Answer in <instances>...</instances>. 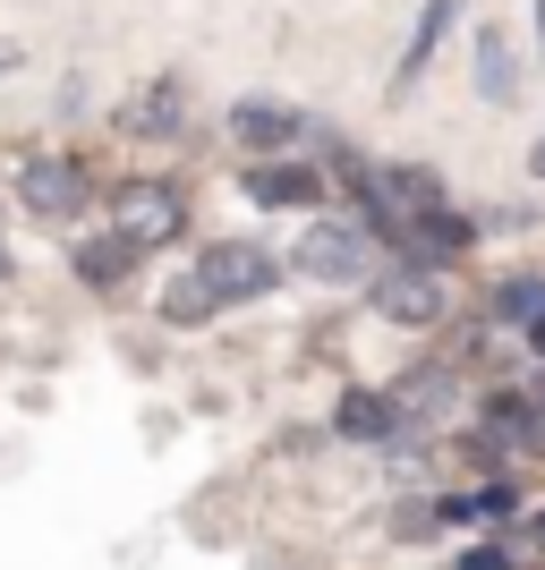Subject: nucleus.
Listing matches in <instances>:
<instances>
[{"mask_svg": "<svg viewBox=\"0 0 545 570\" xmlns=\"http://www.w3.org/2000/svg\"><path fill=\"white\" fill-rule=\"evenodd\" d=\"M477 247V222L469 214H451V205H427L418 222H401V264H451V256H469Z\"/></svg>", "mask_w": 545, "mask_h": 570, "instance_id": "423d86ee", "label": "nucleus"}, {"mask_svg": "<svg viewBox=\"0 0 545 570\" xmlns=\"http://www.w3.org/2000/svg\"><path fill=\"white\" fill-rule=\"evenodd\" d=\"M299 273L324 289H350L376 273V230L367 222H315L308 238H299Z\"/></svg>", "mask_w": 545, "mask_h": 570, "instance_id": "f03ea898", "label": "nucleus"}, {"mask_svg": "<svg viewBox=\"0 0 545 570\" xmlns=\"http://www.w3.org/2000/svg\"><path fill=\"white\" fill-rule=\"evenodd\" d=\"M86 196H95V188H86V170H77V163H51V154H43V163L18 170V205L35 222H77V214H86Z\"/></svg>", "mask_w": 545, "mask_h": 570, "instance_id": "20e7f679", "label": "nucleus"}, {"mask_svg": "<svg viewBox=\"0 0 545 570\" xmlns=\"http://www.w3.org/2000/svg\"><path fill=\"white\" fill-rule=\"evenodd\" d=\"M273 273H282V264H273V247H264V238H214V247L196 256V282H205V298H214V307H247V298H264V289H273Z\"/></svg>", "mask_w": 545, "mask_h": 570, "instance_id": "f257e3e1", "label": "nucleus"}, {"mask_svg": "<svg viewBox=\"0 0 545 570\" xmlns=\"http://www.w3.org/2000/svg\"><path fill=\"white\" fill-rule=\"evenodd\" d=\"M451 18H460V0H427V9H418V26H409V51H401V69H392V86H401V95L427 77V60H435V43L451 35Z\"/></svg>", "mask_w": 545, "mask_h": 570, "instance_id": "9d476101", "label": "nucleus"}, {"mask_svg": "<svg viewBox=\"0 0 545 570\" xmlns=\"http://www.w3.org/2000/svg\"><path fill=\"white\" fill-rule=\"evenodd\" d=\"M528 341H537V357H545V324H528Z\"/></svg>", "mask_w": 545, "mask_h": 570, "instance_id": "aec40b11", "label": "nucleus"}, {"mask_svg": "<svg viewBox=\"0 0 545 570\" xmlns=\"http://www.w3.org/2000/svg\"><path fill=\"white\" fill-rule=\"evenodd\" d=\"M495 315H503V324H520V333L545 324V273H512V282L495 289Z\"/></svg>", "mask_w": 545, "mask_h": 570, "instance_id": "4468645a", "label": "nucleus"}, {"mask_svg": "<svg viewBox=\"0 0 545 570\" xmlns=\"http://www.w3.org/2000/svg\"><path fill=\"white\" fill-rule=\"evenodd\" d=\"M537 60H545V0H537Z\"/></svg>", "mask_w": 545, "mask_h": 570, "instance_id": "6ab92c4d", "label": "nucleus"}, {"mask_svg": "<svg viewBox=\"0 0 545 570\" xmlns=\"http://www.w3.org/2000/svg\"><path fill=\"white\" fill-rule=\"evenodd\" d=\"M503 511H512V494H503V485H477V494H451V502H444V520H460V528L503 520Z\"/></svg>", "mask_w": 545, "mask_h": 570, "instance_id": "2eb2a0df", "label": "nucleus"}, {"mask_svg": "<svg viewBox=\"0 0 545 570\" xmlns=\"http://www.w3.org/2000/svg\"><path fill=\"white\" fill-rule=\"evenodd\" d=\"M111 230L137 238V247H163V238L188 230V196L171 188V179H128V188L111 196Z\"/></svg>", "mask_w": 545, "mask_h": 570, "instance_id": "7ed1b4c3", "label": "nucleus"}, {"mask_svg": "<svg viewBox=\"0 0 545 570\" xmlns=\"http://www.w3.org/2000/svg\"><path fill=\"white\" fill-rule=\"evenodd\" d=\"M119 119H128V137H171L179 128V86H145Z\"/></svg>", "mask_w": 545, "mask_h": 570, "instance_id": "ddd939ff", "label": "nucleus"}, {"mask_svg": "<svg viewBox=\"0 0 545 570\" xmlns=\"http://www.w3.org/2000/svg\"><path fill=\"white\" fill-rule=\"evenodd\" d=\"M163 315H171V324H205V315H214V298H205V282H196V273H188V282H179V289H171V298H163Z\"/></svg>", "mask_w": 545, "mask_h": 570, "instance_id": "dca6fc26", "label": "nucleus"}, {"mask_svg": "<svg viewBox=\"0 0 545 570\" xmlns=\"http://www.w3.org/2000/svg\"><path fill=\"white\" fill-rule=\"evenodd\" d=\"M247 196H256V205H315V196H324V170L273 163V154H264V163L247 170Z\"/></svg>", "mask_w": 545, "mask_h": 570, "instance_id": "1a4fd4ad", "label": "nucleus"}, {"mask_svg": "<svg viewBox=\"0 0 545 570\" xmlns=\"http://www.w3.org/2000/svg\"><path fill=\"white\" fill-rule=\"evenodd\" d=\"M137 256H145V247H137V238H86V247H77V282H95V289H119V282H128V273H137Z\"/></svg>", "mask_w": 545, "mask_h": 570, "instance_id": "f8f14e48", "label": "nucleus"}, {"mask_svg": "<svg viewBox=\"0 0 545 570\" xmlns=\"http://www.w3.org/2000/svg\"><path fill=\"white\" fill-rule=\"evenodd\" d=\"M451 298H444V273H427V264H392L376 282V315L383 324H435Z\"/></svg>", "mask_w": 545, "mask_h": 570, "instance_id": "39448f33", "label": "nucleus"}, {"mask_svg": "<svg viewBox=\"0 0 545 570\" xmlns=\"http://www.w3.org/2000/svg\"><path fill=\"white\" fill-rule=\"evenodd\" d=\"M299 128H308V119L290 111V102H273V95H247L231 111V137L247 145V154H282V145H299Z\"/></svg>", "mask_w": 545, "mask_h": 570, "instance_id": "0eeeda50", "label": "nucleus"}, {"mask_svg": "<svg viewBox=\"0 0 545 570\" xmlns=\"http://www.w3.org/2000/svg\"><path fill=\"white\" fill-rule=\"evenodd\" d=\"M469 77H477V102H512L520 69H512V43H503V26H477V43H469Z\"/></svg>", "mask_w": 545, "mask_h": 570, "instance_id": "9b49d317", "label": "nucleus"}, {"mask_svg": "<svg viewBox=\"0 0 545 570\" xmlns=\"http://www.w3.org/2000/svg\"><path fill=\"white\" fill-rule=\"evenodd\" d=\"M528 170H537V179H545V137H537V145H528Z\"/></svg>", "mask_w": 545, "mask_h": 570, "instance_id": "a211bd4d", "label": "nucleus"}, {"mask_svg": "<svg viewBox=\"0 0 545 570\" xmlns=\"http://www.w3.org/2000/svg\"><path fill=\"white\" fill-rule=\"evenodd\" d=\"M401 401H383V392H341L332 409V434H350V443H401Z\"/></svg>", "mask_w": 545, "mask_h": 570, "instance_id": "6e6552de", "label": "nucleus"}, {"mask_svg": "<svg viewBox=\"0 0 545 570\" xmlns=\"http://www.w3.org/2000/svg\"><path fill=\"white\" fill-rule=\"evenodd\" d=\"M0 282H9V256H0Z\"/></svg>", "mask_w": 545, "mask_h": 570, "instance_id": "412c9836", "label": "nucleus"}, {"mask_svg": "<svg viewBox=\"0 0 545 570\" xmlns=\"http://www.w3.org/2000/svg\"><path fill=\"white\" fill-rule=\"evenodd\" d=\"M460 570H503V553H469V562H460Z\"/></svg>", "mask_w": 545, "mask_h": 570, "instance_id": "f3484780", "label": "nucleus"}, {"mask_svg": "<svg viewBox=\"0 0 545 570\" xmlns=\"http://www.w3.org/2000/svg\"><path fill=\"white\" fill-rule=\"evenodd\" d=\"M0 69H9V60H0Z\"/></svg>", "mask_w": 545, "mask_h": 570, "instance_id": "4be33fe9", "label": "nucleus"}]
</instances>
